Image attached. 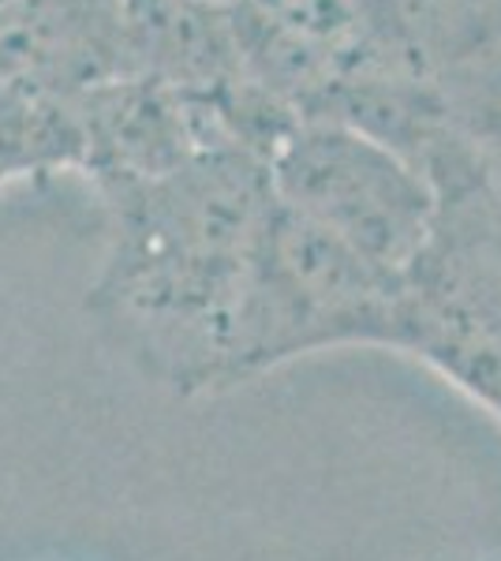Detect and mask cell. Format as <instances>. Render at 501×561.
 <instances>
[{
    "label": "cell",
    "instance_id": "obj_1",
    "mask_svg": "<svg viewBox=\"0 0 501 561\" xmlns=\"http://www.w3.org/2000/svg\"><path fill=\"white\" fill-rule=\"evenodd\" d=\"M288 198L363 255L400 259L423 225V195L378 142L341 128L307 131L281 161Z\"/></svg>",
    "mask_w": 501,
    "mask_h": 561
}]
</instances>
